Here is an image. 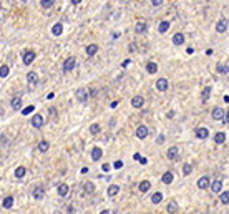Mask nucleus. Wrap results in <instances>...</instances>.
I'll use <instances>...</instances> for the list:
<instances>
[{
  "instance_id": "obj_1",
  "label": "nucleus",
  "mask_w": 229,
  "mask_h": 214,
  "mask_svg": "<svg viewBox=\"0 0 229 214\" xmlns=\"http://www.w3.org/2000/svg\"><path fill=\"white\" fill-rule=\"evenodd\" d=\"M75 65H76V58L75 57H68L65 60V63H63V71H65V73H70V71H73Z\"/></svg>"
},
{
  "instance_id": "obj_2",
  "label": "nucleus",
  "mask_w": 229,
  "mask_h": 214,
  "mask_svg": "<svg viewBox=\"0 0 229 214\" xmlns=\"http://www.w3.org/2000/svg\"><path fill=\"white\" fill-rule=\"evenodd\" d=\"M227 25H229V20H227V18H219V20H218V23H216V32L218 33H224V32H226L227 30Z\"/></svg>"
},
{
  "instance_id": "obj_3",
  "label": "nucleus",
  "mask_w": 229,
  "mask_h": 214,
  "mask_svg": "<svg viewBox=\"0 0 229 214\" xmlns=\"http://www.w3.org/2000/svg\"><path fill=\"white\" fill-rule=\"evenodd\" d=\"M75 96H76V100H78L80 103H86V101H88V91H86V88H78Z\"/></svg>"
},
{
  "instance_id": "obj_4",
  "label": "nucleus",
  "mask_w": 229,
  "mask_h": 214,
  "mask_svg": "<svg viewBox=\"0 0 229 214\" xmlns=\"http://www.w3.org/2000/svg\"><path fill=\"white\" fill-rule=\"evenodd\" d=\"M27 81H28V88H33L37 83H38V75L35 73V71H28L27 73Z\"/></svg>"
},
{
  "instance_id": "obj_5",
  "label": "nucleus",
  "mask_w": 229,
  "mask_h": 214,
  "mask_svg": "<svg viewBox=\"0 0 229 214\" xmlns=\"http://www.w3.org/2000/svg\"><path fill=\"white\" fill-rule=\"evenodd\" d=\"M30 123H32L33 128L40 130L42 126H43V123H45V120H43V116H42V115H38V113H37V115H33V118H32Z\"/></svg>"
},
{
  "instance_id": "obj_6",
  "label": "nucleus",
  "mask_w": 229,
  "mask_h": 214,
  "mask_svg": "<svg viewBox=\"0 0 229 214\" xmlns=\"http://www.w3.org/2000/svg\"><path fill=\"white\" fill-rule=\"evenodd\" d=\"M211 116H213V120L219 121V120H224L226 113H224V110L221 108V106H216V108H214V110L211 111Z\"/></svg>"
},
{
  "instance_id": "obj_7",
  "label": "nucleus",
  "mask_w": 229,
  "mask_h": 214,
  "mask_svg": "<svg viewBox=\"0 0 229 214\" xmlns=\"http://www.w3.org/2000/svg\"><path fill=\"white\" fill-rule=\"evenodd\" d=\"M178 156H179V148H178V146L168 148V151H166V158H168V159L174 161V159H178Z\"/></svg>"
},
{
  "instance_id": "obj_8",
  "label": "nucleus",
  "mask_w": 229,
  "mask_h": 214,
  "mask_svg": "<svg viewBox=\"0 0 229 214\" xmlns=\"http://www.w3.org/2000/svg\"><path fill=\"white\" fill-rule=\"evenodd\" d=\"M198 188L199 189H208V188H211V181H209V178L208 176H201L198 179Z\"/></svg>"
},
{
  "instance_id": "obj_9",
  "label": "nucleus",
  "mask_w": 229,
  "mask_h": 214,
  "mask_svg": "<svg viewBox=\"0 0 229 214\" xmlns=\"http://www.w3.org/2000/svg\"><path fill=\"white\" fill-rule=\"evenodd\" d=\"M143 105H144V98L141 95H136L131 98V106H133V108H141Z\"/></svg>"
},
{
  "instance_id": "obj_10",
  "label": "nucleus",
  "mask_w": 229,
  "mask_h": 214,
  "mask_svg": "<svg viewBox=\"0 0 229 214\" xmlns=\"http://www.w3.org/2000/svg\"><path fill=\"white\" fill-rule=\"evenodd\" d=\"M146 136H148V128H146L144 125H140L138 128H136V138H138V139H144Z\"/></svg>"
},
{
  "instance_id": "obj_11",
  "label": "nucleus",
  "mask_w": 229,
  "mask_h": 214,
  "mask_svg": "<svg viewBox=\"0 0 229 214\" xmlns=\"http://www.w3.org/2000/svg\"><path fill=\"white\" fill-rule=\"evenodd\" d=\"M32 196H33V199H43V196H45V188L43 186H35Z\"/></svg>"
},
{
  "instance_id": "obj_12",
  "label": "nucleus",
  "mask_w": 229,
  "mask_h": 214,
  "mask_svg": "<svg viewBox=\"0 0 229 214\" xmlns=\"http://www.w3.org/2000/svg\"><path fill=\"white\" fill-rule=\"evenodd\" d=\"M101 156H103V149H101L100 146H95L93 149H91V159H93V161H100Z\"/></svg>"
},
{
  "instance_id": "obj_13",
  "label": "nucleus",
  "mask_w": 229,
  "mask_h": 214,
  "mask_svg": "<svg viewBox=\"0 0 229 214\" xmlns=\"http://www.w3.org/2000/svg\"><path fill=\"white\" fill-rule=\"evenodd\" d=\"M35 52H32V50H28V52H25L23 53V63H25V65H30V63L35 60Z\"/></svg>"
},
{
  "instance_id": "obj_14",
  "label": "nucleus",
  "mask_w": 229,
  "mask_h": 214,
  "mask_svg": "<svg viewBox=\"0 0 229 214\" xmlns=\"http://www.w3.org/2000/svg\"><path fill=\"white\" fill-rule=\"evenodd\" d=\"M168 86H169V83H168V80H166V78H159V80H156V88H158V91H166V90H168Z\"/></svg>"
},
{
  "instance_id": "obj_15",
  "label": "nucleus",
  "mask_w": 229,
  "mask_h": 214,
  "mask_svg": "<svg viewBox=\"0 0 229 214\" xmlns=\"http://www.w3.org/2000/svg\"><path fill=\"white\" fill-rule=\"evenodd\" d=\"M209 136V130L208 128H198L196 130V138L198 139H206Z\"/></svg>"
},
{
  "instance_id": "obj_16",
  "label": "nucleus",
  "mask_w": 229,
  "mask_h": 214,
  "mask_svg": "<svg viewBox=\"0 0 229 214\" xmlns=\"http://www.w3.org/2000/svg\"><path fill=\"white\" fill-rule=\"evenodd\" d=\"M221 189H222V181H221V179H216L214 183H211V191L213 193L219 194V193H221Z\"/></svg>"
},
{
  "instance_id": "obj_17",
  "label": "nucleus",
  "mask_w": 229,
  "mask_h": 214,
  "mask_svg": "<svg viewBox=\"0 0 229 214\" xmlns=\"http://www.w3.org/2000/svg\"><path fill=\"white\" fill-rule=\"evenodd\" d=\"M85 52H86V55H88V57H93V55L98 53V45H96V43H91V45H88L85 48Z\"/></svg>"
},
{
  "instance_id": "obj_18",
  "label": "nucleus",
  "mask_w": 229,
  "mask_h": 214,
  "mask_svg": "<svg viewBox=\"0 0 229 214\" xmlns=\"http://www.w3.org/2000/svg\"><path fill=\"white\" fill-rule=\"evenodd\" d=\"M10 106L13 110H20L22 108V96H13L10 101Z\"/></svg>"
},
{
  "instance_id": "obj_19",
  "label": "nucleus",
  "mask_w": 229,
  "mask_h": 214,
  "mask_svg": "<svg viewBox=\"0 0 229 214\" xmlns=\"http://www.w3.org/2000/svg\"><path fill=\"white\" fill-rule=\"evenodd\" d=\"M173 179H174V176H173V173L171 171H166L161 176V181H163V184H171L173 183Z\"/></svg>"
},
{
  "instance_id": "obj_20",
  "label": "nucleus",
  "mask_w": 229,
  "mask_h": 214,
  "mask_svg": "<svg viewBox=\"0 0 229 214\" xmlns=\"http://www.w3.org/2000/svg\"><path fill=\"white\" fill-rule=\"evenodd\" d=\"M13 206V196H5L2 201V207L3 209H10Z\"/></svg>"
},
{
  "instance_id": "obj_21",
  "label": "nucleus",
  "mask_w": 229,
  "mask_h": 214,
  "mask_svg": "<svg viewBox=\"0 0 229 214\" xmlns=\"http://www.w3.org/2000/svg\"><path fill=\"white\" fill-rule=\"evenodd\" d=\"M224 141H226V133H222V131H219V133L214 134V143L216 144H222Z\"/></svg>"
},
{
  "instance_id": "obj_22",
  "label": "nucleus",
  "mask_w": 229,
  "mask_h": 214,
  "mask_svg": "<svg viewBox=\"0 0 229 214\" xmlns=\"http://www.w3.org/2000/svg\"><path fill=\"white\" fill-rule=\"evenodd\" d=\"M52 33L55 37H60L62 33H63V25H62V23H55V25L52 27Z\"/></svg>"
},
{
  "instance_id": "obj_23",
  "label": "nucleus",
  "mask_w": 229,
  "mask_h": 214,
  "mask_svg": "<svg viewBox=\"0 0 229 214\" xmlns=\"http://www.w3.org/2000/svg\"><path fill=\"white\" fill-rule=\"evenodd\" d=\"M146 71H148V73H151V75L156 73V71H158V65H156L154 61H148V63H146Z\"/></svg>"
},
{
  "instance_id": "obj_24",
  "label": "nucleus",
  "mask_w": 229,
  "mask_h": 214,
  "mask_svg": "<svg viewBox=\"0 0 229 214\" xmlns=\"http://www.w3.org/2000/svg\"><path fill=\"white\" fill-rule=\"evenodd\" d=\"M68 191H70V188H68V184H65V183H62L60 186H58V194H60L62 198H65L66 194H68Z\"/></svg>"
},
{
  "instance_id": "obj_25",
  "label": "nucleus",
  "mask_w": 229,
  "mask_h": 214,
  "mask_svg": "<svg viewBox=\"0 0 229 214\" xmlns=\"http://www.w3.org/2000/svg\"><path fill=\"white\" fill-rule=\"evenodd\" d=\"M216 71L219 75H227L229 73V65H226V63H222V65H218L216 66Z\"/></svg>"
},
{
  "instance_id": "obj_26",
  "label": "nucleus",
  "mask_w": 229,
  "mask_h": 214,
  "mask_svg": "<svg viewBox=\"0 0 229 214\" xmlns=\"http://www.w3.org/2000/svg\"><path fill=\"white\" fill-rule=\"evenodd\" d=\"M173 43H174L176 47L183 45V43H184V35H183V33H176V35L173 37Z\"/></svg>"
},
{
  "instance_id": "obj_27",
  "label": "nucleus",
  "mask_w": 229,
  "mask_h": 214,
  "mask_svg": "<svg viewBox=\"0 0 229 214\" xmlns=\"http://www.w3.org/2000/svg\"><path fill=\"white\" fill-rule=\"evenodd\" d=\"M108 196L110 198H113V196H116V194L120 193V186H116V184H111V186H108Z\"/></svg>"
},
{
  "instance_id": "obj_28",
  "label": "nucleus",
  "mask_w": 229,
  "mask_h": 214,
  "mask_svg": "<svg viewBox=\"0 0 229 214\" xmlns=\"http://www.w3.org/2000/svg\"><path fill=\"white\" fill-rule=\"evenodd\" d=\"M168 30H169V22H166V20L159 22V25H158V32H159V33H166Z\"/></svg>"
},
{
  "instance_id": "obj_29",
  "label": "nucleus",
  "mask_w": 229,
  "mask_h": 214,
  "mask_svg": "<svg viewBox=\"0 0 229 214\" xmlns=\"http://www.w3.org/2000/svg\"><path fill=\"white\" fill-rule=\"evenodd\" d=\"M48 148H50V143L45 139H42L40 143H38V151H42V153H47L48 151Z\"/></svg>"
},
{
  "instance_id": "obj_30",
  "label": "nucleus",
  "mask_w": 229,
  "mask_h": 214,
  "mask_svg": "<svg viewBox=\"0 0 229 214\" xmlns=\"http://www.w3.org/2000/svg\"><path fill=\"white\" fill-rule=\"evenodd\" d=\"M146 30H148V28H146V23L144 22H138V23H136V28H135L136 33H144Z\"/></svg>"
},
{
  "instance_id": "obj_31",
  "label": "nucleus",
  "mask_w": 229,
  "mask_h": 214,
  "mask_svg": "<svg viewBox=\"0 0 229 214\" xmlns=\"http://www.w3.org/2000/svg\"><path fill=\"white\" fill-rule=\"evenodd\" d=\"M25 173H27V168H25V166H18V168L15 169V178L20 179V178L25 176Z\"/></svg>"
},
{
  "instance_id": "obj_32",
  "label": "nucleus",
  "mask_w": 229,
  "mask_h": 214,
  "mask_svg": "<svg viewBox=\"0 0 229 214\" xmlns=\"http://www.w3.org/2000/svg\"><path fill=\"white\" fill-rule=\"evenodd\" d=\"M83 189H85L86 194H93L95 193V184L93 183H85L83 184Z\"/></svg>"
},
{
  "instance_id": "obj_33",
  "label": "nucleus",
  "mask_w": 229,
  "mask_h": 214,
  "mask_svg": "<svg viewBox=\"0 0 229 214\" xmlns=\"http://www.w3.org/2000/svg\"><path fill=\"white\" fill-rule=\"evenodd\" d=\"M166 211H168V212H178V203H176V201H169Z\"/></svg>"
},
{
  "instance_id": "obj_34",
  "label": "nucleus",
  "mask_w": 229,
  "mask_h": 214,
  "mask_svg": "<svg viewBox=\"0 0 229 214\" xmlns=\"http://www.w3.org/2000/svg\"><path fill=\"white\" fill-rule=\"evenodd\" d=\"M138 188H140V191H141V193H146V191H149L151 183H149V181H141Z\"/></svg>"
},
{
  "instance_id": "obj_35",
  "label": "nucleus",
  "mask_w": 229,
  "mask_h": 214,
  "mask_svg": "<svg viewBox=\"0 0 229 214\" xmlns=\"http://www.w3.org/2000/svg\"><path fill=\"white\" fill-rule=\"evenodd\" d=\"M161 201H163V194L161 193H154L153 196H151V203L153 204H159Z\"/></svg>"
},
{
  "instance_id": "obj_36",
  "label": "nucleus",
  "mask_w": 229,
  "mask_h": 214,
  "mask_svg": "<svg viewBox=\"0 0 229 214\" xmlns=\"http://www.w3.org/2000/svg\"><path fill=\"white\" fill-rule=\"evenodd\" d=\"M219 199H221L222 204H229V191H224L219 194Z\"/></svg>"
},
{
  "instance_id": "obj_37",
  "label": "nucleus",
  "mask_w": 229,
  "mask_h": 214,
  "mask_svg": "<svg viewBox=\"0 0 229 214\" xmlns=\"http://www.w3.org/2000/svg\"><path fill=\"white\" fill-rule=\"evenodd\" d=\"M100 130H101L100 123H93V125L90 126V133H91V134H98V133H100Z\"/></svg>"
},
{
  "instance_id": "obj_38",
  "label": "nucleus",
  "mask_w": 229,
  "mask_h": 214,
  "mask_svg": "<svg viewBox=\"0 0 229 214\" xmlns=\"http://www.w3.org/2000/svg\"><path fill=\"white\" fill-rule=\"evenodd\" d=\"M191 171H193V166H191L189 163H186V164L183 166V174H184V176H189V174H191Z\"/></svg>"
},
{
  "instance_id": "obj_39",
  "label": "nucleus",
  "mask_w": 229,
  "mask_h": 214,
  "mask_svg": "<svg viewBox=\"0 0 229 214\" xmlns=\"http://www.w3.org/2000/svg\"><path fill=\"white\" fill-rule=\"evenodd\" d=\"M209 96H211V86H206L204 91H203V101H208Z\"/></svg>"
},
{
  "instance_id": "obj_40",
  "label": "nucleus",
  "mask_w": 229,
  "mask_h": 214,
  "mask_svg": "<svg viewBox=\"0 0 229 214\" xmlns=\"http://www.w3.org/2000/svg\"><path fill=\"white\" fill-rule=\"evenodd\" d=\"M8 73H10V68H8L7 65H2V71H0V76H2V78H7Z\"/></svg>"
},
{
  "instance_id": "obj_41",
  "label": "nucleus",
  "mask_w": 229,
  "mask_h": 214,
  "mask_svg": "<svg viewBox=\"0 0 229 214\" xmlns=\"http://www.w3.org/2000/svg\"><path fill=\"white\" fill-rule=\"evenodd\" d=\"M42 7L43 8H52L53 7V3H55V0H42Z\"/></svg>"
},
{
  "instance_id": "obj_42",
  "label": "nucleus",
  "mask_w": 229,
  "mask_h": 214,
  "mask_svg": "<svg viewBox=\"0 0 229 214\" xmlns=\"http://www.w3.org/2000/svg\"><path fill=\"white\" fill-rule=\"evenodd\" d=\"M33 110H35V106H33V105H32V106H27V108L22 110V115H23V116H28L30 113H33Z\"/></svg>"
},
{
  "instance_id": "obj_43",
  "label": "nucleus",
  "mask_w": 229,
  "mask_h": 214,
  "mask_svg": "<svg viewBox=\"0 0 229 214\" xmlns=\"http://www.w3.org/2000/svg\"><path fill=\"white\" fill-rule=\"evenodd\" d=\"M113 166H115V169H121V168H123V161H120V159H118V161H115Z\"/></svg>"
},
{
  "instance_id": "obj_44",
  "label": "nucleus",
  "mask_w": 229,
  "mask_h": 214,
  "mask_svg": "<svg viewBox=\"0 0 229 214\" xmlns=\"http://www.w3.org/2000/svg\"><path fill=\"white\" fill-rule=\"evenodd\" d=\"M101 169H103V171H105V173H108V171H110V169H111V166H110V164H108V163H105V164H103V166H101Z\"/></svg>"
},
{
  "instance_id": "obj_45",
  "label": "nucleus",
  "mask_w": 229,
  "mask_h": 214,
  "mask_svg": "<svg viewBox=\"0 0 229 214\" xmlns=\"http://www.w3.org/2000/svg\"><path fill=\"white\" fill-rule=\"evenodd\" d=\"M151 3H153L154 7H159V5L163 3V0H151Z\"/></svg>"
},
{
  "instance_id": "obj_46",
  "label": "nucleus",
  "mask_w": 229,
  "mask_h": 214,
  "mask_svg": "<svg viewBox=\"0 0 229 214\" xmlns=\"http://www.w3.org/2000/svg\"><path fill=\"white\" fill-rule=\"evenodd\" d=\"M156 143H158V144H161V143H164V136H163V134H159V136H158Z\"/></svg>"
},
{
  "instance_id": "obj_47",
  "label": "nucleus",
  "mask_w": 229,
  "mask_h": 214,
  "mask_svg": "<svg viewBox=\"0 0 229 214\" xmlns=\"http://www.w3.org/2000/svg\"><path fill=\"white\" fill-rule=\"evenodd\" d=\"M130 63H131V60H130V58H126V60H125L123 63H121V66H123V68H126V66L130 65Z\"/></svg>"
},
{
  "instance_id": "obj_48",
  "label": "nucleus",
  "mask_w": 229,
  "mask_h": 214,
  "mask_svg": "<svg viewBox=\"0 0 229 214\" xmlns=\"http://www.w3.org/2000/svg\"><path fill=\"white\" fill-rule=\"evenodd\" d=\"M138 161H140V163H141V164H148V159H146V158H144V156H141V158H140V159H138Z\"/></svg>"
},
{
  "instance_id": "obj_49",
  "label": "nucleus",
  "mask_w": 229,
  "mask_h": 214,
  "mask_svg": "<svg viewBox=\"0 0 229 214\" xmlns=\"http://www.w3.org/2000/svg\"><path fill=\"white\" fill-rule=\"evenodd\" d=\"M224 123H227V125H229V110L226 111V116H224Z\"/></svg>"
},
{
  "instance_id": "obj_50",
  "label": "nucleus",
  "mask_w": 229,
  "mask_h": 214,
  "mask_svg": "<svg viewBox=\"0 0 229 214\" xmlns=\"http://www.w3.org/2000/svg\"><path fill=\"white\" fill-rule=\"evenodd\" d=\"M2 146L5 148V134H3V133H2Z\"/></svg>"
},
{
  "instance_id": "obj_51",
  "label": "nucleus",
  "mask_w": 229,
  "mask_h": 214,
  "mask_svg": "<svg viewBox=\"0 0 229 214\" xmlns=\"http://www.w3.org/2000/svg\"><path fill=\"white\" fill-rule=\"evenodd\" d=\"M88 171H90L88 168H81V174H86V173H88Z\"/></svg>"
},
{
  "instance_id": "obj_52",
  "label": "nucleus",
  "mask_w": 229,
  "mask_h": 214,
  "mask_svg": "<svg viewBox=\"0 0 229 214\" xmlns=\"http://www.w3.org/2000/svg\"><path fill=\"white\" fill-rule=\"evenodd\" d=\"M213 53H214V52H213V48H209V50H206V55H209V57H211Z\"/></svg>"
},
{
  "instance_id": "obj_53",
  "label": "nucleus",
  "mask_w": 229,
  "mask_h": 214,
  "mask_svg": "<svg viewBox=\"0 0 229 214\" xmlns=\"http://www.w3.org/2000/svg\"><path fill=\"white\" fill-rule=\"evenodd\" d=\"M73 5H78V3H81V0H71Z\"/></svg>"
},
{
  "instance_id": "obj_54",
  "label": "nucleus",
  "mask_w": 229,
  "mask_h": 214,
  "mask_svg": "<svg viewBox=\"0 0 229 214\" xmlns=\"http://www.w3.org/2000/svg\"><path fill=\"white\" fill-rule=\"evenodd\" d=\"M186 53H189V55H193V53H194V48H188V50H186Z\"/></svg>"
},
{
  "instance_id": "obj_55",
  "label": "nucleus",
  "mask_w": 229,
  "mask_h": 214,
  "mask_svg": "<svg viewBox=\"0 0 229 214\" xmlns=\"http://www.w3.org/2000/svg\"><path fill=\"white\" fill-rule=\"evenodd\" d=\"M110 106H111V108H116V106H118V101H113V103H111Z\"/></svg>"
},
{
  "instance_id": "obj_56",
  "label": "nucleus",
  "mask_w": 229,
  "mask_h": 214,
  "mask_svg": "<svg viewBox=\"0 0 229 214\" xmlns=\"http://www.w3.org/2000/svg\"><path fill=\"white\" fill-rule=\"evenodd\" d=\"M224 103H229V96H227V95L224 96Z\"/></svg>"
},
{
  "instance_id": "obj_57",
  "label": "nucleus",
  "mask_w": 229,
  "mask_h": 214,
  "mask_svg": "<svg viewBox=\"0 0 229 214\" xmlns=\"http://www.w3.org/2000/svg\"><path fill=\"white\" fill-rule=\"evenodd\" d=\"M22 2H27V0H22Z\"/></svg>"
}]
</instances>
